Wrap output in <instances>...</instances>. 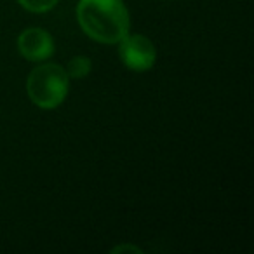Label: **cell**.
Masks as SVG:
<instances>
[{
	"label": "cell",
	"instance_id": "5b68a950",
	"mask_svg": "<svg viewBox=\"0 0 254 254\" xmlns=\"http://www.w3.org/2000/svg\"><path fill=\"white\" fill-rule=\"evenodd\" d=\"M64 70H66L70 78H84L91 73L92 63L85 56H75L73 60H70V63H68V66Z\"/></svg>",
	"mask_w": 254,
	"mask_h": 254
},
{
	"label": "cell",
	"instance_id": "6da1fadb",
	"mask_svg": "<svg viewBox=\"0 0 254 254\" xmlns=\"http://www.w3.org/2000/svg\"><path fill=\"white\" fill-rule=\"evenodd\" d=\"M77 19L87 37L101 44H119L131 28V18L122 0H80Z\"/></svg>",
	"mask_w": 254,
	"mask_h": 254
},
{
	"label": "cell",
	"instance_id": "277c9868",
	"mask_svg": "<svg viewBox=\"0 0 254 254\" xmlns=\"http://www.w3.org/2000/svg\"><path fill=\"white\" fill-rule=\"evenodd\" d=\"M18 51L28 61H44L54 54V40L42 28H26L18 37Z\"/></svg>",
	"mask_w": 254,
	"mask_h": 254
},
{
	"label": "cell",
	"instance_id": "7a4b0ae2",
	"mask_svg": "<svg viewBox=\"0 0 254 254\" xmlns=\"http://www.w3.org/2000/svg\"><path fill=\"white\" fill-rule=\"evenodd\" d=\"M70 77L58 63H44L33 68L26 78V94L39 108H58L66 99Z\"/></svg>",
	"mask_w": 254,
	"mask_h": 254
},
{
	"label": "cell",
	"instance_id": "52a82bcc",
	"mask_svg": "<svg viewBox=\"0 0 254 254\" xmlns=\"http://www.w3.org/2000/svg\"><path fill=\"white\" fill-rule=\"evenodd\" d=\"M122 251H134V253H141L138 247L134 246H119V247H113L112 253H122Z\"/></svg>",
	"mask_w": 254,
	"mask_h": 254
},
{
	"label": "cell",
	"instance_id": "3957f363",
	"mask_svg": "<svg viewBox=\"0 0 254 254\" xmlns=\"http://www.w3.org/2000/svg\"><path fill=\"white\" fill-rule=\"evenodd\" d=\"M119 54L126 68L132 71H146L153 68L157 61V49L145 35H129L120 40Z\"/></svg>",
	"mask_w": 254,
	"mask_h": 254
},
{
	"label": "cell",
	"instance_id": "8992f818",
	"mask_svg": "<svg viewBox=\"0 0 254 254\" xmlns=\"http://www.w3.org/2000/svg\"><path fill=\"white\" fill-rule=\"evenodd\" d=\"M18 2L21 4V7L26 9V11L37 12V14L51 11V9L58 4V0H18Z\"/></svg>",
	"mask_w": 254,
	"mask_h": 254
}]
</instances>
